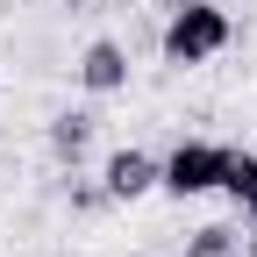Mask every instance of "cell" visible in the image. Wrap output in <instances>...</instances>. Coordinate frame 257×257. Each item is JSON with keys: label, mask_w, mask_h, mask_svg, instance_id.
Instances as JSON below:
<instances>
[{"label": "cell", "mask_w": 257, "mask_h": 257, "mask_svg": "<svg viewBox=\"0 0 257 257\" xmlns=\"http://www.w3.org/2000/svg\"><path fill=\"white\" fill-rule=\"evenodd\" d=\"M250 257H257V229H250Z\"/></svg>", "instance_id": "obj_9"}, {"label": "cell", "mask_w": 257, "mask_h": 257, "mask_svg": "<svg viewBox=\"0 0 257 257\" xmlns=\"http://www.w3.org/2000/svg\"><path fill=\"white\" fill-rule=\"evenodd\" d=\"M221 165H229V150H221V143H179L172 157H157V193H172V200L221 193Z\"/></svg>", "instance_id": "obj_2"}, {"label": "cell", "mask_w": 257, "mask_h": 257, "mask_svg": "<svg viewBox=\"0 0 257 257\" xmlns=\"http://www.w3.org/2000/svg\"><path fill=\"white\" fill-rule=\"evenodd\" d=\"M221 193H229L236 207L257 200V157H250V150H229V165H221Z\"/></svg>", "instance_id": "obj_7"}, {"label": "cell", "mask_w": 257, "mask_h": 257, "mask_svg": "<svg viewBox=\"0 0 257 257\" xmlns=\"http://www.w3.org/2000/svg\"><path fill=\"white\" fill-rule=\"evenodd\" d=\"M43 143H50V157H57L64 172H79L86 157H93V114H86V107H64V114H50Z\"/></svg>", "instance_id": "obj_5"}, {"label": "cell", "mask_w": 257, "mask_h": 257, "mask_svg": "<svg viewBox=\"0 0 257 257\" xmlns=\"http://www.w3.org/2000/svg\"><path fill=\"white\" fill-rule=\"evenodd\" d=\"M186 257H243V236L229 229V221H207V229L186 236Z\"/></svg>", "instance_id": "obj_6"}, {"label": "cell", "mask_w": 257, "mask_h": 257, "mask_svg": "<svg viewBox=\"0 0 257 257\" xmlns=\"http://www.w3.org/2000/svg\"><path fill=\"white\" fill-rule=\"evenodd\" d=\"M93 207H107V186H72V214H93Z\"/></svg>", "instance_id": "obj_8"}, {"label": "cell", "mask_w": 257, "mask_h": 257, "mask_svg": "<svg viewBox=\"0 0 257 257\" xmlns=\"http://www.w3.org/2000/svg\"><path fill=\"white\" fill-rule=\"evenodd\" d=\"M100 186H107V200H143V193H157V157L150 150H107V165H100Z\"/></svg>", "instance_id": "obj_3"}, {"label": "cell", "mask_w": 257, "mask_h": 257, "mask_svg": "<svg viewBox=\"0 0 257 257\" xmlns=\"http://www.w3.org/2000/svg\"><path fill=\"white\" fill-rule=\"evenodd\" d=\"M79 86L93 93V100L121 93V86H128V50H121L114 36H93V43L79 50Z\"/></svg>", "instance_id": "obj_4"}, {"label": "cell", "mask_w": 257, "mask_h": 257, "mask_svg": "<svg viewBox=\"0 0 257 257\" xmlns=\"http://www.w3.org/2000/svg\"><path fill=\"white\" fill-rule=\"evenodd\" d=\"M236 43V22L221 0H179V8L165 15V36H157V50H165V64H207Z\"/></svg>", "instance_id": "obj_1"}, {"label": "cell", "mask_w": 257, "mask_h": 257, "mask_svg": "<svg viewBox=\"0 0 257 257\" xmlns=\"http://www.w3.org/2000/svg\"><path fill=\"white\" fill-rule=\"evenodd\" d=\"M250 221H257V200H250Z\"/></svg>", "instance_id": "obj_10"}]
</instances>
